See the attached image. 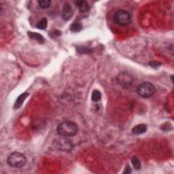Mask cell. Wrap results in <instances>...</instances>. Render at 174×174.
<instances>
[{"instance_id":"obj_17","label":"cell","mask_w":174,"mask_h":174,"mask_svg":"<svg viewBox=\"0 0 174 174\" xmlns=\"http://www.w3.org/2000/svg\"><path fill=\"white\" fill-rule=\"evenodd\" d=\"M150 66L151 67H157L158 66V65H159V63H156V62H155V61H152L150 63Z\"/></svg>"},{"instance_id":"obj_4","label":"cell","mask_w":174,"mask_h":174,"mask_svg":"<svg viewBox=\"0 0 174 174\" xmlns=\"http://www.w3.org/2000/svg\"><path fill=\"white\" fill-rule=\"evenodd\" d=\"M114 20L119 25H127L131 22V16L127 11L120 10L116 12L114 15Z\"/></svg>"},{"instance_id":"obj_6","label":"cell","mask_w":174,"mask_h":174,"mask_svg":"<svg viewBox=\"0 0 174 174\" xmlns=\"http://www.w3.org/2000/svg\"><path fill=\"white\" fill-rule=\"evenodd\" d=\"M73 14H74V11L72 7L69 3L65 4L62 11V18L64 21H68L71 18Z\"/></svg>"},{"instance_id":"obj_14","label":"cell","mask_w":174,"mask_h":174,"mask_svg":"<svg viewBox=\"0 0 174 174\" xmlns=\"http://www.w3.org/2000/svg\"><path fill=\"white\" fill-rule=\"evenodd\" d=\"M51 2L50 0H40L38 1L39 6L42 9L48 8V7H50Z\"/></svg>"},{"instance_id":"obj_15","label":"cell","mask_w":174,"mask_h":174,"mask_svg":"<svg viewBox=\"0 0 174 174\" xmlns=\"http://www.w3.org/2000/svg\"><path fill=\"white\" fill-rule=\"evenodd\" d=\"M47 25H48L47 19L45 18H44L38 23V25H36V27H37V28H38V29H40L44 30V29H46Z\"/></svg>"},{"instance_id":"obj_10","label":"cell","mask_w":174,"mask_h":174,"mask_svg":"<svg viewBox=\"0 0 174 174\" xmlns=\"http://www.w3.org/2000/svg\"><path fill=\"white\" fill-rule=\"evenodd\" d=\"M28 95H29V94H28L27 92H25V93H23V94L20 95L18 98H17V101H16L14 108L15 109H18V108L21 107L23 105L24 101H25L26 99V98L28 97Z\"/></svg>"},{"instance_id":"obj_5","label":"cell","mask_w":174,"mask_h":174,"mask_svg":"<svg viewBox=\"0 0 174 174\" xmlns=\"http://www.w3.org/2000/svg\"><path fill=\"white\" fill-rule=\"evenodd\" d=\"M117 82L124 88H127L130 87L133 82V76L127 71H123L116 77Z\"/></svg>"},{"instance_id":"obj_7","label":"cell","mask_w":174,"mask_h":174,"mask_svg":"<svg viewBox=\"0 0 174 174\" xmlns=\"http://www.w3.org/2000/svg\"><path fill=\"white\" fill-rule=\"evenodd\" d=\"M74 4L80 13H84L89 10V6H88V2L84 1V0H78V1H76L74 2Z\"/></svg>"},{"instance_id":"obj_3","label":"cell","mask_w":174,"mask_h":174,"mask_svg":"<svg viewBox=\"0 0 174 174\" xmlns=\"http://www.w3.org/2000/svg\"><path fill=\"white\" fill-rule=\"evenodd\" d=\"M155 92V88L154 85L148 82H145L140 84L137 87V92L141 98H148L152 96Z\"/></svg>"},{"instance_id":"obj_9","label":"cell","mask_w":174,"mask_h":174,"mask_svg":"<svg viewBox=\"0 0 174 174\" xmlns=\"http://www.w3.org/2000/svg\"><path fill=\"white\" fill-rule=\"evenodd\" d=\"M28 35L31 39L35 40L36 42H38L40 44H44L45 42V40L42 35L39 34L35 33V32H28Z\"/></svg>"},{"instance_id":"obj_2","label":"cell","mask_w":174,"mask_h":174,"mask_svg":"<svg viewBox=\"0 0 174 174\" xmlns=\"http://www.w3.org/2000/svg\"><path fill=\"white\" fill-rule=\"evenodd\" d=\"M7 162L8 165L14 168H21L26 164L27 159L25 155L18 152L11 153L8 157Z\"/></svg>"},{"instance_id":"obj_1","label":"cell","mask_w":174,"mask_h":174,"mask_svg":"<svg viewBox=\"0 0 174 174\" xmlns=\"http://www.w3.org/2000/svg\"><path fill=\"white\" fill-rule=\"evenodd\" d=\"M56 131L58 134L63 137H71L78 132V126L74 122L65 121L58 125Z\"/></svg>"},{"instance_id":"obj_16","label":"cell","mask_w":174,"mask_h":174,"mask_svg":"<svg viewBox=\"0 0 174 174\" xmlns=\"http://www.w3.org/2000/svg\"><path fill=\"white\" fill-rule=\"evenodd\" d=\"M124 173H131V168L130 167V166H129V165H127V167H125Z\"/></svg>"},{"instance_id":"obj_13","label":"cell","mask_w":174,"mask_h":174,"mask_svg":"<svg viewBox=\"0 0 174 174\" xmlns=\"http://www.w3.org/2000/svg\"><path fill=\"white\" fill-rule=\"evenodd\" d=\"M91 98H92V100L95 102L100 101L101 98H102V94H101L100 91L98 90H94L92 92Z\"/></svg>"},{"instance_id":"obj_12","label":"cell","mask_w":174,"mask_h":174,"mask_svg":"<svg viewBox=\"0 0 174 174\" xmlns=\"http://www.w3.org/2000/svg\"><path fill=\"white\" fill-rule=\"evenodd\" d=\"M131 163L133 166V167L136 170H140L141 167V162L136 156H133L131 158Z\"/></svg>"},{"instance_id":"obj_8","label":"cell","mask_w":174,"mask_h":174,"mask_svg":"<svg viewBox=\"0 0 174 174\" xmlns=\"http://www.w3.org/2000/svg\"><path fill=\"white\" fill-rule=\"evenodd\" d=\"M147 131V126L145 124H140L132 129V132L135 135L143 134Z\"/></svg>"},{"instance_id":"obj_11","label":"cell","mask_w":174,"mask_h":174,"mask_svg":"<svg viewBox=\"0 0 174 174\" xmlns=\"http://www.w3.org/2000/svg\"><path fill=\"white\" fill-rule=\"evenodd\" d=\"M70 30L73 32H79L82 29V24H80L78 22H75L72 23L70 25Z\"/></svg>"}]
</instances>
